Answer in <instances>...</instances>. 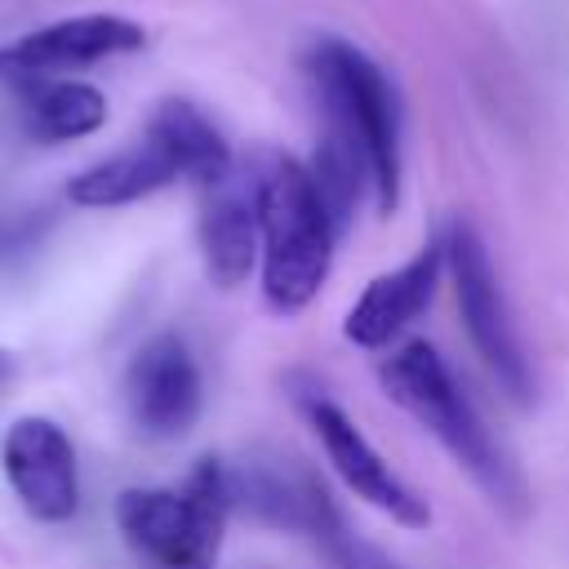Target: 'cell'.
Masks as SVG:
<instances>
[{
    "instance_id": "6da1fadb",
    "label": "cell",
    "mask_w": 569,
    "mask_h": 569,
    "mask_svg": "<svg viewBox=\"0 0 569 569\" xmlns=\"http://www.w3.org/2000/svg\"><path fill=\"white\" fill-rule=\"evenodd\" d=\"M378 382L391 405H400L427 436H436V445L471 476V485L502 516H511V520L525 516L529 489H525L520 467L511 462V453L489 431L476 400L462 391L458 373L431 342L413 338V342L391 347V356H382V365H378Z\"/></svg>"
},
{
    "instance_id": "7a4b0ae2",
    "label": "cell",
    "mask_w": 569,
    "mask_h": 569,
    "mask_svg": "<svg viewBox=\"0 0 569 569\" xmlns=\"http://www.w3.org/2000/svg\"><path fill=\"white\" fill-rule=\"evenodd\" d=\"M253 204H258V258H262V298L280 316H298L333 267L338 222L316 187L307 160L267 151L253 169Z\"/></svg>"
},
{
    "instance_id": "3957f363",
    "label": "cell",
    "mask_w": 569,
    "mask_h": 569,
    "mask_svg": "<svg viewBox=\"0 0 569 569\" xmlns=\"http://www.w3.org/2000/svg\"><path fill=\"white\" fill-rule=\"evenodd\" d=\"M307 76L325 116V142L351 151L373 187V209L400 200V98L391 76L351 40L320 36L307 49Z\"/></svg>"
},
{
    "instance_id": "277c9868",
    "label": "cell",
    "mask_w": 569,
    "mask_h": 569,
    "mask_svg": "<svg viewBox=\"0 0 569 569\" xmlns=\"http://www.w3.org/2000/svg\"><path fill=\"white\" fill-rule=\"evenodd\" d=\"M227 520L222 458H200L182 485H133L116 498V529L138 569H213Z\"/></svg>"
},
{
    "instance_id": "5b68a950",
    "label": "cell",
    "mask_w": 569,
    "mask_h": 569,
    "mask_svg": "<svg viewBox=\"0 0 569 569\" xmlns=\"http://www.w3.org/2000/svg\"><path fill=\"white\" fill-rule=\"evenodd\" d=\"M445 262L453 271L458 311H462V325L471 333L476 356L485 360V369L493 373V382L516 405H529L533 400V365H529V351H525L520 329L511 320V307H507L498 267H493L480 231L467 218H458L445 231Z\"/></svg>"
},
{
    "instance_id": "8992f818",
    "label": "cell",
    "mask_w": 569,
    "mask_h": 569,
    "mask_svg": "<svg viewBox=\"0 0 569 569\" xmlns=\"http://www.w3.org/2000/svg\"><path fill=\"white\" fill-rule=\"evenodd\" d=\"M147 44L142 22L124 13H71L58 22H44L9 44H0V84L22 80H49V76H76L84 67H98L120 53H138Z\"/></svg>"
},
{
    "instance_id": "52a82bcc",
    "label": "cell",
    "mask_w": 569,
    "mask_h": 569,
    "mask_svg": "<svg viewBox=\"0 0 569 569\" xmlns=\"http://www.w3.org/2000/svg\"><path fill=\"white\" fill-rule=\"evenodd\" d=\"M0 471L18 507L40 525H67L80 511V462L62 422L22 413L0 440Z\"/></svg>"
},
{
    "instance_id": "ba28073f",
    "label": "cell",
    "mask_w": 569,
    "mask_h": 569,
    "mask_svg": "<svg viewBox=\"0 0 569 569\" xmlns=\"http://www.w3.org/2000/svg\"><path fill=\"white\" fill-rule=\"evenodd\" d=\"M231 485V511H244L249 520L284 533H302L311 542H325L333 529H342V511L333 507L320 476L298 458H244L227 462Z\"/></svg>"
},
{
    "instance_id": "9c48e42d",
    "label": "cell",
    "mask_w": 569,
    "mask_h": 569,
    "mask_svg": "<svg viewBox=\"0 0 569 569\" xmlns=\"http://www.w3.org/2000/svg\"><path fill=\"white\" fill-rule=\"evenodd\" d=\"M302 413H307V422H311V431H316V440H320L329 467L338 471V480H342L360 502H369L373 511L391 516V520L405 525V529L431 525L427 498H422L409 480H400V476L391 471V462L369 445V436L347 418L342 405H333L329 396L311 391V396H302Z\"/></svg>"
},
{
    "instance_id": "30bf717a",
    "label": "cell",
    "mask_w": 569,
    "mask_h": 569,
    "mask_svg": "<svg viewBox=\"0 0 569 569\" xmlns=\"http://www.w3.org/2000/svg\"><path fill=\"white\" fill-rule=\"evenodd\" d=\"M124 409L147 440H178L204 409V382L191 347L178 333L147 338L124 369Z\"/></svg>"
},
{
    "instance_id": "8fae6325",
    "label": "cell",
    "mask_w": 569,
    "mask_h": 569,
    "mask_svg": "<svg viewBox=\"0 0 569 569\" xmlns=\"http://www.w3.org/2000/svg\"><path fill=\"white\" fill-rule=\"evenodd\" d=\"M445 236L427 240L409 262H400L396 271H382L365 284V293L351 302L347 320H342V338L356 342L360 351H382L391 347L436 298L440 271H445Z\"/></svg>"
},
{
    "instance_id": "7c38bea8",
    "label": "cell",
    "mask_w": 569,
    "mask_h": 569,
    "mask_svg": "<svg viewBox=\"0 0 569 569\" xmlns=\"http://www.w3.org/2000/svg\"><path fill=\"white\" fill-rule=\"evenodd\" d=\"M200 258L218 289L249 280L258 262V204L249 169H231L227 178L200 187Z\"/></svg>"
},
{
    "instance_id": "4fadbf2b",
    "label": "cell",
    "mask_w": 569,
    "mask_h": 569,
    "mask_svg": "<svg viewBox=\"0 0 569 569\" xmlns=\"http://www.w3.org/2000/svg\"><path fill=\"white\" fill-rule=\"evenodd\" d=\"M18 124L31 142H76L107 124V98L89 80L76 76H49V80H22L9 84Z\"/></svg>"
},
{
    "instance_id": "5bb4252c",
    "label": "cell",
    "mask_w": 569,
    "mask_h": 569,
    "mask_svg": "<svg viewBox=\"0 0 569 569\" xmlns=\"http://www.w3.org/2000/svg\"><path fill=\"white\" fill-rule=\"evenodd\" d=\"M178 178L182 173H178L173 156L151 133H142L133 147L80 169L67 182V200L80 209H120V204H133V200H147V196L173 187Z\"/></svg>"
},
{
    "instance_id": "9a60e30c",
    "label": "cell",
    "mask_w": 569,
    "mask_h": 569,
    "mask_svg": "<svg viewBox=\"0 0 569 569\" xmlns=\"http://www.w3.org/2000/svg\"><path fill=\"white\" fill-rule=\"evenodd\" d=\"M147 133L173 156L178 173L191 178L196 187H209V182H218V178H227L236 169L231 147L218 133V124L187 98L156 102V111L147 116Z\"/></svg>"
},
{
    "instance_id": "2e32d148",
    "label": "cell",
    "mask_w": 569,
    "mask_h": 569,
    "mask_svg": "<svg viewBox=\"0 0 569 569\" xmlns=\"http://www.w3.org/2000/svg\"><path fill=\"white\" fill-rule=\"evenodd\" d=\"M316 547H320V556H325L329 569H405V565H396L387 551H378L373 542L356 538L347 525L333 529V533H329L325 542H316Z\"/></svg>"
}]
</instances>
